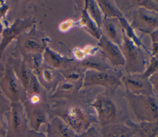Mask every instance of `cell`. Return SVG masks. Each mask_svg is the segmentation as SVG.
Segmentation results:
<instances>
[{"instance_id": "obj_1", "label": "cell", "mask_w": 158, "mask_h": 137, "mask_svg": "<svg viewBox=\"0 0 158 137\" xmlns=\"http://www.w3.org/2000/svg\"><path fill=\"white\" fill-rule=\"evenodd\" d=\"M27 96L22 102L30 129L41 131L50 118L51 102L48 91L40 85L34 72H32Z\"/></svg>"}, {"instance_id": "obj_2", "label": "cell", "mask_w": 158, "mask_h": 137, "mask_svg": "<svg viewBox=\"0 0 158 137\" xmlns=\"http://www.w3.org/2000/svg\"><path fill=\"white\" fill-rule=\"evenodd\" d=\"M126 99L137 122H158V98L127 92Z\"/></svg>"}, {"instance_id": "obj_3", "label": "cell", "mask_w": 158, "mask_h": 137, "mask_svg": "<svg viewBox=\"0 0 158 137\" xmlns=\"http://www.w3.org/2000/svg\"><path fill=\"white\" fill-rule=\"evenodd\" d=\"M49 115L50 117L52 116L60 117L70 127L76 135L81 133L92 127L91 117L79 106H70L61 107L51 105Z\"/></svg>"}, {"instance_id": "obj_4", "label": "cell", "mask_w": 158, "mask_h": 137, "mask_svg": "<svg viewBox=\"0 0 158 137\" xmlns=\"http://www.w3.org/2000/svg\"><path fill=\"white\" fill-rule=\"evenodd\" d=\"M5 70L0 80V89L10 102H23L27 96L26 91L11 65L6 61Z\"/></svg>"}, {"instance_id": "obj_5", "label": "cell", "mask_w": 158, "mask_h": 137, "mask_svg": "<svg viewBox=\"0 0 158 137\" xmlns=\"http://www.w3.org/2000/svg\"><path fill=\"white\" fill-rule=\"evenodd\" d=\"M30 130L22 103L11 102L7 114L6 137H26Z\"/></svg>"}, {"instance_id": "obj_6", "label": "cell", "mask_w": 158, "mask_h": 137, "mask_svg": "<svg viewBox=\"0 0 158 137\" xmlns=\"http://www.w3.org/2000/svg\"><path fill=\"white\" fill-rule=\"evenodd\" d=\"M19 55L26 57L33 55H43L46 43L42 35L35 30L23 32L17 38L15 48Z\"/></svg>"}, {"instance_id": "obj_7", "label": "cell", "mask_w": 158, "mask_h": 137, "mask_svg": "<svg viewBox=\"0 0 158 137\" xmlns=\"http://www.w3.org/2000/svg\"><path fill=\"white\" fill-rule=\"evenodd\" d=\"M91 106L96 112L101 127L116 123L118 109L112 99L106 96H100L95 99Z\"/></svg>"}, {"instance_id": "obj_8", "label": "cell", "mask_w": 158, "mask_h": 137, "mask_svg": "<svg viewBox=\"0 0 158 137\" xmlns=\"http://www.w3.org/2000/svg\"><path fill=\"white\" fill-rule=\"evenodd\" d=\"M44 131L48 137H75L76 133L60 117L52 116L45 125Z\"/></svg>"}, {"instance_id": "obj_9", "label": "cell", "mask_w": 158, "mask_h": 137, "mask_svg": "<svg viewBox=\"0 0 158 137\" xmlns=\"http://www.w3.org/2000/svg\"><path fill=\"white\" fill-rule=\"evenodd\" d=\"M119 84L118 78L108 73L90 70L86 73L85 86L101 85L110 89H114L117 88Z\"/></svg>"}, {"instance_id": "obj_10", "label": "cell", "mask_w": 158, "mask_h": 137, "mask_svg": "<svg viewBox=\"0 0 158 137\" xmlns=\"http://www.w3.org/2000/svg\"><path fill=\"white\" fill-rule=\"evenodd\" d=\"M7 62L11 65L24 89L27 91L33 72L29 68L23 59L19 54L18 56H10Z\"/></svg>"}, {"instance_id": "obj_11", "label": "cell", "mask_w": 158, "mask_h": 137, "mask_svg": "<svg viewBox=\"0 0 158 137\" xmlns=\"http://www.w3.org/2000/svg\"><path fill=\"white\" fill-rule=\"evenodd\" d=\"M99 133L101 137H133L136 131L130 123H116L102 127Z\"/></svg>"}, {"instance_id": "obj_12", "label": "cell", "mask_w": 158, "mask_h": 137, "mask_svg": "<svg viewBox=\"0 0 158 137\" xmlns=\"http://www.w3.org/2000/svg\"><path fill=\"white\" fill-rule=\"evenodd\" d=\"M32 25L30 20H17L10 28H6L3 32V38L0 45V56L4 48L12 41V39L20 36L23 33V30Z\"/></svg>"}, {"instance_id": "obj_13", "label": "cell", "mask_w": 158, "mask_h": 137, "mask_svg": "<svg viewBox=\"0 0 158 137\" xmlns=\"http://www.w3.org/2000/svg\"><path fill=\"white\" fill-rule=\"evenodd\" d=\"M123 81L128 89L127 92L134 94L154 95L151 83H147L142 79L129 76L123 77Z\"/></svg>"}, {"instance_id": "obj_14", "label": "cell", "mask_w": 158, "mask_h": 137, "mask_svg": "<svg viewBox=\"0 0 158 137\" xmlns=\"http://www.w3.org/2000/svg\"><path fill=\"white\" fill-rule=\"evenodd\" d=\"M101 43L104 53L112 64L118 65L124 64V58L121 52L114 43L105 38L102 39Z\"/></svg>"}, {"instance_id": "obj_15", "label": "cell", "mask_w": 158, "mask_h": 137, "mask_svg": "<svg viewBox=\"0 0 158 137\" xmlns=\"http://www.w3.org/2000/svg\"><path fill=\"white\" fill-rule=\"evenodd\" d=\"M35 74L40 85L45 90L49 91L53 88L54 86V72L52 68L43 64Z\"/></svg>"}, {"instance_id": "obj_16", "label": "cell", "mask_w": 158, "mask_h": 137, "mask_svg": "<svg viewBox=\"0 0 158 137\" xmlns=\"http://www.w3.org/2000/svg\"><path fill=\"white\" fill-rule=\"evenodd\" d=\"M138 137H158V122L131 123Z\"/></svg>"}, {"instance_id": "obj_17", "label": "cell", "mask_w": 158, "mask_h": 137, "mask_svg": "<svg viewBox=\"0 0 158 137\" xmlns=\"http://www.w3.org/2000/svg\"><path fill=\"white\" fill-rule=\"evenodd\" d=\"M10 103L0 89V137H6L7 114L10 110Z\"/></svg>"}, {"instance_id": "obj_18", "label": "cell", "mask_w": 158, "mask_h": 137, "mask_svg": "<svg viewBox=\"0 0 158 137\" xmlns=\"http://www.w3.org/2000/svg\"><path fill=\"white\" fill-rule=\"evenodd\" d=\"M124 48V52L126 54L127 62L128 64V67L131 70V68L132 69L136 68H138L139 64L138 63L139 62V53L138 50L136 49L135 46L133 44V43L130 41L128 39H125V43L123 46Z\"/></svg>"}, {"instance_id": "obj_19", "label": "cell", "mask_w": 158, "mask_h": 137, "mask_svg": "<svg viewBox=\"0 0 158 137\" xmlns=\"http://www.w3.org/2000/svg\"><path fill=\"white\" fill-rule=\"evenodd\" d=\"M158 25V19L146 13H140L136 19V26L146 30L156 27Z\"/></svg>"}, {"instance_id": "obj_20", "label": "cell", "mask_w": 158, "mask_h": 137, "mask_svg": "<svg viewBox=\"0 0 158 137\" xmlns=\"http://www.w3.org/2000/svg\"><path fill=\"white\" fill-rule=\"evenodd\" d=\"M104 28L109 38H110L112 41L118 43L119 33L118 32L117 26L114 22L110 20H107L104 23Z\"/></svg>"}, {"instance_id": "obj_21", "label": "cell", "mask_w": 158, "mask_h": 137, "mask_svg": "<svg viewBox=\"0 0 158 137\" xmlns=\"http://www.w3.org/2000/svg\"><path fill=\"white\" fill-rule=\"evenodd\" d=\"M75 137H101L99 131L96 130L94 127H90L85 131L76 135Z\"/></svg>"}, {"instance_id": "obj_22", "label": "cell", "mask_w": 158, "mask_h": 137, "mask_svg": "<svg viewBox=\"0 0 158 137\" xmlns=\"http://www.w3.org/2000/svg\"><path fill=\"white\" fill-rule=\"evenodd\" d=\"M101 3V7H102L103 11L105 12V14L109 17L113 16V15H117L115 14L116 11L114 10V9L112 7V6L107 2V1H99Z\"/></svg>"}, {"instance_id": "obj_23", "label": "cell", "mask_w": 158, "mask_h": 137, "mask_svg": "<svg viewBox=\"0 0 158 137\" xmlns=\"http://www.w3.org/2000/svg\"><path fill=\"white\" fill-rule=\"evenodd\" d=\"M26 137H48L45 133L42 131H34L30 130Z\"/></svg>"}, {"instance_id": "obj_24", "label": "cell", "mask_w": 158, "mask_h": 137, "mask_svg": "<svg viewBox=\"0 0 158 137\" xmlns=\"http://www.w3.org/2000/svg\"><path fill=\"white\" fill-rule=\"evenodd\" d=\"M152 91L154 92V96L158 98V75L156 76V78L152 80Z\"/></svg>"}, {"instance_id": "obj_25", "label": "cell", "mask_w": 158, "mask_h": 137, "mask_svg": "<svg viewBox=\"0 0 158 137\" xmlns=\"http://www.w3.org/2000/svg\"><path fill=\"white\" fill-rule=\"evenodd\" d=\"M4 70H5L4 64H2L1 62H0V78H1V77L3 76Z\"/></svg>"}, {"instance_id": "obj_26", "label": "cell", "mask_w": 158, "mask_h": 137, "mask_svg": "<svg viewBox=\"0 0 158 137\" xmlns=\"http://www.w3.org/2000/svg\"><path fill=\"white\" fill-rule=\"evenodd\" d=\"M0 80H1V78H0Z\"/></svg>"}]
</instances>
